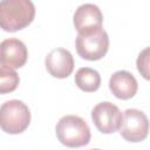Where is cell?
<instances>
[{"instance_id":"1","label":"cell","mask_w":150,"mask_h":150,"mask_svg":"<svg viewBox=\"0 0 150 150\" xmlns=\"http://www.w3.org/2000/svg\"><path fill=\"white\" fill-rule=\"evenodd\" d=\"M35 18L32 0H0V28L14 33L29 26Z\"/></svg>"},{"instance_id":"2","label":"cell","mask_w":150,"mask_h":150,"mask_svg":"<svg viewBox=\"0 0 150 150\" xmlns=\"http://www.w3.org/2000/svg\"><path fill=\"white\" fill-rule=\"evenodd\" d=\"M56 137L61 144L69 148H79L90 142V129L87 122L75 115H66L60 118L55 128Z\"/></svg>"},{"instance_id":"3","label":"cell","mask_w":150,"mask_h":150,"mask_svg":"<svg viewBox=\"0 0 150 150\" xmlns=\"http://www.w3.org/2000/svg\"><path fill=\"white\" fill-rule=\"evenodd\" d=\"M29 123L30 111L22 101L9 100L0 107V129L6 134H21Z\"/></svg>"},{"instance_id":"4","label":"cell","mask_w":150,"mask_h":150,"mask_svg":"<svg viewBox=\"0 0 150 150\" xmlns=\"http://www.w3.org/2000/svg\"><path fill=\"white\" fill-rule=\"evenodd\" d=\"M77 54L88 61H97L105 56L109 48V36L107 32L100 27L97 29L79 33L75 41Z\"/></svg>"},{"instance_id":"5","label":"cell","mask_w":150,"mask_h":150,"mask_svg":"<svg viewBox=\"0 0 150 150\" xmlns=\"http://www.w3.org/2000/svg\"><path fill=\"white\" fill-rule=\"evenodd\" d=\"M149 131V121L146 115L137 109H127L122 115L120 125L121 136L132 143L142 142L146 138Z\"/></svg>"},{"instance_id":"6","label":"cell","mask_w":150,"mask_h":150,"mask_svg":"<svg viewBox=\"0 0 150 150\" xmlns=\"http://www.w3.org/2000/svg\"><path fill=\"white\" fill-rule=\"evenodd\" d=\"M91 120L102 134H112L120 129L122 112L117 105L111 102H101L91 110Z\"/></svg>"},{"instance_id":"7","label":"cell","mask_w":150,"mask_h":150,"mask_svg":"<svg viewBox=\"0 0 150 150\" xmlns=\"http://www.w3.org/2000/svg\"><path fill=\"white\" fill-rule=\"evenodd\" d=\"M28 59L26 45L19 39H6L0 42V64L11 69L25 66Z\"/></svg>"},{"instance_id":"8","label":"cell","mask_w":150,"mask_h":150,"mask_svg":"<svg viewBox=\"0 0 150 150\" xmlns=\"http://www.w3.org/2000/svg\"><path fill=\"white\" fill-rule=\"evenodd\" d=\"M47 71L56 79H66L74 70V59L69 50L55 48L50 50L45 60Z\"/></svg>"},{"instance_id":"9","label":"cell","mask_w":150,"mask_h":150,"mask_svg":"<svg viewBox=\"0 0 150 150\" xmlns=\"http://www.w3.org/2000/svg\"><path fill=\"white\" fill-rule=\"evenodd\" d=\"M73 22L77 33H87L102 27L103 15L96 5L84 4L75 11Z\"/></svg>"},{"instance_id":"10","label":"cell","mask_w":150,"mask_h":150,"mask_svg":"<svg viewBox=\"0 0 150 150\" xmlns=\"http://www.w3.org/2000/svg\"><path fill=\"white\" fill-rule=\"evenodd\" d=\"M109 89L115 97L120 100H129L137 93L138 84L131 73L127 70H118L110 76Z\"/></svg>"},{"instance_id":"11","label":"cell","mask_w":150,"mask_h":150,"mask_svg":"<svg viewBox=\"0 0 150 150\" xmlns=\"http://www.w3.org/2000/svg\"><path fill=\"white\" fill-rule=\"evenodd\" d=\"M75 83L82 91L94 93L101 86V76L97 70L89 67H82L75 74Z\"/></svg>"},{"instance_id":"12","label":"cell","mask_w":150,"mask_h":150,"mask_svg":"<svg viewBox=\"0 0 150 150\" xmlns=\"http://www.w3.org/2000/svg\"><path fill=\"white\" fill-rule=\"evenodd\" d=\"M20 79L14 69L0 67V94H8L14 91L19 86Z\"/></svg>"},{"instance_id":"13","label":"cell","mask_w":150,"mask_h":150,"mask_svg":"<svg viewBox=\"0 0 150 150\" xmlns=\"http://www.w3.org/2000/svg\"><path fill=\"white\" fill-rule=\"evenodd\" d=\"M137 69L145 80H149V48L139 53L137 59Z\"/></svg>"}]
</instances>
